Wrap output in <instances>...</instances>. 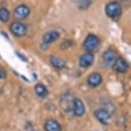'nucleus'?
I'll return each mask as SVG.
<instances>
[{
	"mask_svg": "<svg viewBox=\"0 0 131 131\" xmlns=\"http://www.w3.org/2000/svg\"><path fill=\"white\" fill-rule=\"evenodd\" d=\"M105 13L110 18H118L122 14V7L117 2H111L105 7Z\"/></svg>",
	"mask_w": 131,
	"mask_h": 131,
	"instance_id": "nucleus-1",
	"label": "nucleus"
},
{
	"mask_svg": "<svg viewBox=\"0 0 131 131\" xmlns=\"http://www.w3.org/2000/svg\"><path fill=\"white\" fill-rule=\"evenodd\" d=\"M74 96L69 93L62 95L60 99V105L62 109L65 112L69 113V114H73V100Z\"/></svg>",
	"mask_w": 131,
	"mask_h": 131,
	"instance_id": "nucleus-2",
	"label": "nucleus"
},
{
	"mask_svg": "<svg viewBox=\"0 0 131 131\" xmlns=\"http://www.w3.org/2000/svg\"><path fill=\"white\" fill-rule=\"evenodd\" d=\"M99 45H100V40H99L98 37L93 34H89L84 41L83 47L85 48L86 51L92 52L98 48Z\"/></svg>",
	"mask_w": 131,
	"mask_h": 131,
	"instance_id": "nucleus-3",
	"label": "nucleus"
},
{
	"mask_svg": "<svg viewBox=\"0 0 131 131\" xmlns=\"http://www.w3.org/2000/svg\"><path fill=\"white\" fill-rule=\"evenodd\" d=\"M94 116L99 122L104 125H107L111 122V114L104 108H100L94 112Z\"/></svg>",
	"mask_w": 131,
	"mask_h": 131,
	"instance_id": "nucleus-4",
	"label": "nucleus"
},
{
	"mask_svg": "<svg viewBox=\"0 0 131 131\" xmlns=\"http://www.w3.org/2000/svg\"><path fill=\"white\" fill-rule=\"evenodd\" d=\"M10 32L16 37H21L23 35H25L28 29L27 27L24 25L23 23H19V21H14L11 23L10 27H9Z\"/></svg>",
	"mask_w": 131,
	"mask_h": 131,
	"instance_id": "nucleus-5",
	"label": "nucleus"
},
{
	"mask_svg": "<svg viewBox=\"0 0 131 131\" xmlns=\"http://www.w3.org/2000/svg\"><path fill=\"white\" fill-rule=\"evenodd\" d=\"M86 112L85 105L80 99L74 98L73 100V114L75 117H82Z\"/></svg>",
	"mask_w": 131,
	"mask_h": 131,
	"instance_id": "nucleus-6",
	"label": "nucleus"
},
{
	"mask_svg": "<svg viewBox=\"0 0 131 131\" xmlns=\"http://www.w3.org/2000/svg\"><path fill=\"white\" fill-rule=\"evenodd\" d=\"M112 68L117 73H125L128 70V63L122 58H117L112 64Z\"/></svg>",
	"mask_w": 131,
	"mask_h": 131,
	"instance_id": "nucleus-7",
	"label": "nucleus"
},
{
	"mask_svg": "<svg viewBox=\"0 0 131 131\" xmlns=\"http://www.w3.org/2000/svg\"><path fill=\"white\" fill-rule=\"evenodd\" d=\"M93 60H94V57H93V54L92 52H86L84 53L82 56L80 58V60H79V64L81 68H88L91 66L93 63Z\"/></svg>",
	"mask_w": 131,
	"mask_h": 131,
	"instance_id": "nucleus-8",
	"label": "nucleus"
},
{
	"mask_svg": "<svg viewBox=\"0 0 131 131\" xmlns=\"http://www.w3.org/2000/svg\"><path fill=\"white\" fill-rule=\"evenodd\" d=\"M14 14L17 19H25L30 14V9L25 4H21L16 8Z\"/></svg>",
	"mask_w": 131,
	"mask_h": 131,
	"instance_id": "nucleus-9",
	"label": "nucleus"
},
{
	"mask_svg": "<svg viewBox=\"0 0 131 131\" xmlns=\"http://www.w3.org/2000/svg\"><path fill=\"white\" fill-rule=\"evenodd\" d=\"M102 76L99 73H93L88 77V84L91 88H97L102 83Z\"/></svg>",
	"mask_w": 131,
	"mask_h": 131,
	"instance_id": "nucleus-10",
	"label": "nucleus"
},
{
	"mask_svg": "<svg viewBox=\"0 0 131 131\" xmlns=\"http://www.w3.org/2000/svg\"><path fill=\"white\" fill-rule=\"evenodd\" d=\"M44 128L46 131H62V126L58 121L49 119L45 123Z\"/></svg>",
	"mask_w": 131,
	"mask_h": 131,
	"instance_id": "nucleus-11",
	"label": "nucleus"
},
{
	"mask_svg": "<svg viewBox=\"0 0 131 131\" xmlns=\"http://www.w3.org/2000/svg\"><path fill=\"white\" fill-rule=\"evenodd\" d=\"M117 58V53L112 50L106 51L103 54V60L105 61V63L109 64V65H112Z\"/></svg>",
	"mask_w": 131,
	"mask_h": 131,
	"instance_id": "nucleus-12",
	"label": "nucleus"
},
{
	"mask_svg": "<svg viewBox=\"0 0 131 131\" xmlns=\"http://www.w3.org/2000/svg\"><path fill=\"white\" fill-rule=\"evenodd\" d=\"M59 34L56 31H52V32H48L44 34L43 36V42L46 44V45H48V44H51L52 42L56 41L57 39H58L59 38Z\"/></svg>",
	"mask_w": 131,
	"mask_h": 131,
	"instance_id": "nucleus-13",
	"label": "nucleus"
},
{
	"mask_svg": "<svg viewBox=\"0 0 131 131\" xmlns=\"http://www.w3.org/2000/svg\"><path fill=\"white\" fill-rule=\"evenodd\" d=\"M50 61L51 65L56 69L61 70V69H63L66 66V61L60 58H58V57H54V56L51 57Z\"/></svg>",
	"mask_w": 131,
	"mask_h": 131,
	"instance_id": "nucleus-14",
	"label": "nucleus"
},
{
	"mask_svg": "<svg viewBox=\"0 0 131 131\" xmlns=\"http://www.w3.org/2000/svg\"><path fill=\"white\" fill-rule=\"evenodd\" d=\"M34 91H35L36 94L38 95L39 98H42V99L46 98L49 93L46 86L40 83L35 85V86H34Z\"/></svg>",
	"mask_w": 131,
	"mask_h": 131,
	"instance_id": "nucleus-15",
	"label": "nucleus"
},
{
	"mask_svg": "<svg viewBox=\"0 0 131 131\" xmlns=\"http://www.w3.org/2000/svg\"><path fill=\"white\" fill-rule=\"evenodd\" d=\"M9 18V12L5 8H1L0 9V21L3 23H6L8 21Z\"/></svg>",
	"mask_w": 131,
	"mask_h": 131,
	"instance_id": "nucleus-16",
	"label": "nucleus"
},
{
	"mask_svg": "<svg viewBox=\"0 0 131 131\" xmlns=\"http://www.w3.org/2000/svg\"><path fill=\"white\" fill-rule=\"evenodd\" d=\"M6 78V72L3 68L0 67V80Z\"/></svg>",
	"mask_w": 131,
	"mask_h": 131,
	"instance_id": "nucleus-17",
	"label": "nucleus"
}]
</instances>
